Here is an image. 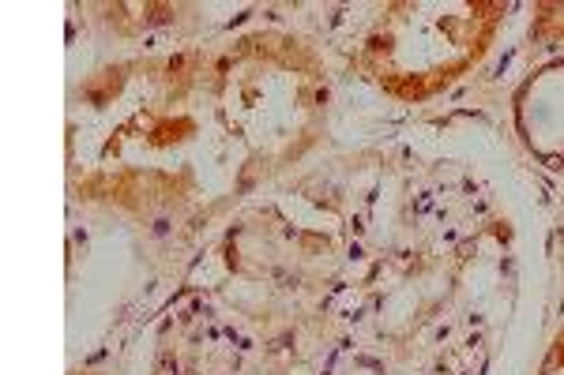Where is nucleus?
<instances>
[{
	"instance_id": "1",
	"label": "nucleus",
	"mask_w": 564,
	"mask_h": 375,
	"mask_svg": "<svg viewBox=\"0 0 564 375\" xmlns=\"http://www.w3.org/2000/svg\"><path fill=\"white\" fill-rule=\"evenodd\" d=\"M505 15V0H399L372 20L354 64L391 102L422 106L489 57Z\"/></svg>"
},
{
	"instance_id": "2",
	"label": "nucleus",
	"mask_w": 564,
	"mask_h": 375,
	"mask_svg": "<svg viewBox=\"0 0 564 375\" xmlns=\"http://www.w3.org/2000/svg\"><path fill=\"white\" fill-rule=\"evenodd\" d=\"M516 135L553 169H564V57L542 64L512 98Z\"/></svg>"
},
{
	"instance_id": "3",
	"label": "nucleus",
	"mask_w": 564,
	"mask_h": 375,
	"mask_svg": "<svg viewBox=\"0 0 564 375\" xmlns=\"http://www.w3.org/2000/svg\"><path fill=\"white\" fill-rule=\"evenodd\" d=\"M531 38L539 45H564V0H545V4H534Z\"/></svg>"
},
{
	"instance_id": "4",
	"label": "nucleus",
	"mask_w": 564,
	"mask_h": 375,
	"mask_svg": "<svg viewBox=\"0 0 564 375\" xmlns=\"http://www.w3.org/2000/svg\"><path fill=\"white\" fill-rule=\"evenodd\" d=\"M534 375H564V316H561L557 331H553V338H550V345H545V356H542V364Z\"/></svg>"
}]
</instances>
